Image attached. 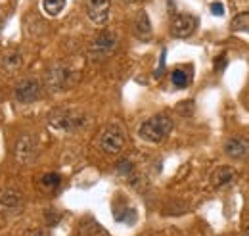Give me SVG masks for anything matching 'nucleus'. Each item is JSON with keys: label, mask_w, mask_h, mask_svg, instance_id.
<instances>
[{"label": "nucleus", "mask_w": 249, "mask_h": 236, "mask_svg": "<svg viewBox=\"0 0 249 236\" xmlns=\"http://www.w3.org/2000/svg\"><path fill=\"white\" fill-rule=\"evenodd\" d=\"M21 63H23V56H21L19 52H16V50L6 52V54L0 58V65H2V69H6V71H16V69L21 67Z\"/></svg>", "instance_id": "obj_14"}, {"label": "nucleus", "mask_w": 249, "mask_h": 236, "mask_svg": "<svg viewBox=\"0 0 249 236\" xmlns=\"http://www.w3.org/2000/svg\"><path fill=\"white\" fill-rule=\"evenodd\" d=\"M134 33L140 40H150L152 39V23L146 12H140L134 20Z\"/></svg>", "instance_id": "obj_11"}, {"label": "nucleus", "mask_w": 249, "mask_h": 236, "mask_svg": "<svg viewBox=\"0 0 249 236\" xmlns=\"http://www.w3.org/2000/svg\"><path fill=\"white\" fill-rule=\"evenodd\" d=\"M65 6V0H42V8L48 16H58Z\"/></svg>", "instance_id": "obj_17"}, {"label": "nucleus", "mask_w": 249, "mask_h": 236, "mask_svg": "<svg viewBox=\"0 0 249 236\" xmlns=\"http://www.w3.org/2000/svg\"><path fill=\"white\" fill-rule=\"evenodd\" d=\"M36 150H38L36 138L33 135H21L18 138V142H16V150H14L18 163H21V165L31 163L33 159L36 157Z\"/></svg>", "instance_id": "obj_8"}, {"label": "nucleus", "mask_w": 249, "mask_h": 236, "mask_svg": "<svg viewBox=\"0 0 249 236\" xmlns=\"http://www.w3.org/2000/svg\"><path fill=\"white\" fill-rule=\"evenodd\" d=\"M232 31H238V33H249V12H244V14H238L232 23H230Z\"/></svg>", "instance_id": "obj_16"}, {"label": "nucleus", "mask_w": 249, "mask_h": 236, "mask_svg": "<svg viewBox=\"0 0 249 236\" xmlns=\"http://www.w3.org/2000/svg\"><path fill=\"white\" fill-rule=\"evenodd\" d=\"M236 177V171L232 169V167H228V165H222V167H218L213 171V175H211V184L215 186V188H222V186H226V184H230L232 180Z\"/></svg>", "instance_id": "obj_12"}, {"label": "nucleus", "mask_w": 249, "mask_h": 236, "mask_svg": "<svg viewBox=\"0 0 249 236\" xmlns=\"http://www.w3.org/2000/svg\"><path fill=\"white\" fill-rule=\"evenodd\" d=\"M224 152H226V156H230L234 159H244L249 156V140L242 138V137H234V138L226 140Z\"/></svg>", "instance_id": "obj_10"}, {"label": "nucleus", "mask_w": 249, "mask_h": 236, "mask_svg": "<svg viewBox=\"0 0 249 236\" xmlns=\"http://www.w3.org/2000/svg\"><path fill=\"white\" fill-rule=\"evenodd\" d=\"M244 236H249V233H244Z\"/></svg>", "instance_id": "obj_25"}, {"label": "nucleus", "mask_w": 249, "mask_h": 236, "mask_svg": "<svg viewBox=\"0 0 249 236\" xmlns=\"http://www.w3.org/2000/svg\"><path fill=\"white\" fill-rule=\"evenodd\" d=\"M177 112H178L180 116H184V118L192 116V114H194V102H192V100H188V102L178 104V106H177Z\"/></svg>", "instance_id": "obj_19"}, {"label": "nucleus", "mask_w": 249, "mask_h": 236, "mask_svg": "<svg viewBox=\"0 0 249 236\" xmlns=\"http://www.w3.org/2000/svg\"><path fill=\"white\" fill-rule=\"evenodd\" d=\"M2 23H4V18H2V14H0V29H2Z\"/></svg>", "instance_id": "obj_24"}, {"label": "nucleus", "mask_w": 249, "mask_h": 236, "mask_svg": "<svg viewBox=\"0 0 249 236\" xmlns=\"http://www.w3.org/2000/svg\"><path fill=\"white\" fill-rule=\"evenodd\" d=\"M23 204V198L18 190L14 188H8V190H2L0 192V206L6 207V209H19Z\"/></svg>", "instance_id": "obj_13"}, {"label": "nucleus", "mask_w": 249, "mask_h": 236, "mask_svg": "<svg viewBox=\"0 0 249 236\" xmlns=\"http://www.w3.org/2000/svg\"><path fill=\"white\" fill-rule=\"evenodd\" d=\"M48 123L58 131H79L87 125V116L73 110H54L48 116Z\"/></svg>", "instance_id": "obj_2"}, {"label": "nucleus", "mask_w": 249, "mask_h": 236, "mask_svg": "<svg viewBox=\"0 0 249 236\" xmlns=\"http://www.w3.org/2000/svg\"><path fill=\"white\" fill-rule=\"evenodd\" d=\"M211 14H215V16H222V14H224V8H222V4H218V2L211 4Z\"/></svg>", "instance_id": "obj_21"}, {"label": "nucleus", "mask_w": 249, "mask_h": 236, "mask_svg": "<svg viewBox=\"0 0 249 236\" xmlns=\"http://www.w3.org/2000/svg\"><path fill=\"white\" fill-rule=\"evenodd\" d=\"M14 96L18 102L21 104H31L36 102L42 96V85L36 79H23L21 83H18V87L14 89Z\"/></svg>", "instance_id": "obj_7"}, {"label": "nucleus", "mask_w": 249, "mask_h": 236, "mask_svg": "<svg viewBox=\"0 0 249 236\" xmlns=\"http://www.w3.org/2000/svg\"><path fill=\"white\" fill-rule=\"evenodd\" d=\"M171 81H173V85L177 89H186L188 85H190V81H192V71H188L184 67H178V69L173 71Z\"/></svg>", "instance_id": "obj_15"}, {"label": "nucleus", "mask_w": 249, "mask_h": 236, "mask_svg": "<svg viewBox=\"0 0 249 236\" xmlns=\"http://www.w3.org/2000/svg\"><path fill=\"white\" fill-rule=\"evenodd\" d=\"M130 169H132V163H130L128 159H123V161L117 165V171H119L121 175H128V173H130Z\"/></svg>", "instance_id": "obj_20"}, {"label": "nucleus", "mask_w": 249, "mask_h": 236, "mask_svg": "<svg viewBox=\"0 0 249 236\" xmlns=\"http://www.w3.org/2000/svg\"><path fill=\"white\" fill-rule=\"evenodd\" d=\"M124 4H136V2H140V0H123Z\"/></svg>", "instance_id": "obj_23"}, {"label": "nucleus", "mask_w": 249, "mask_h": 236, "mask_svg": "<svg viewBox=\"0 0 249 236\" xmlns=\"http://www.w3.org/2000/svg\"><path fill=\"white\" fill-rule=\"evenodd\" d=\"M197 27V20L190 14H177L171 21V35L177 39H186Z\"/></svg>", "instance_id": "obj_9"}, {"label": "nucleus", "mask_w": 249, "mask_h": 236, "mask_svg": "<svg viewBox=\"0 0 249 236\" xmlns=\"http://www.w3.org/2000/svg\"><path fill=\"white\" fill-rule=\"evenodd\" d=\"M111 0H87V14L89 20L96 27H106L109 21Z\"/></svg>", "instance_id": "obj_6"}, {"label": "nucleus", "mask_w": 249, "mask_h": 236, "mask_svg": "<svg viewBox=\"0 0 249 236\" xmlns=\"http://www.w3.org/2000/svg\"><path fill=\"white\" fill-rule=\"evenodd\" d=\"M173 131V119L165 114H157L152 116L150 119H146L140 129H138V135L146 140V142H163Z\"/></svg>", "instance_id": "obj_1"}, {"label": "nucleus", "mask_w": 249, "mask_h": 236, "mask_svg": "<svg viewBox=\"0 0 249 236\" xmlns=\"http://www.w3.org/2000/svg\"><path fill=\"white\" fill-rule=\"evenodd\" d=\"M115 46H117V35L113 31H102L90 42L89 54L92 59H104L115 50Z\"/></svg>", "instance_id": "obj_5"}, {"label": "nucleus", "mask_w": 249, "mask_h": 236, "mask_svg": "<svg viewBox=\"0 0 249 236\" xmlns=\"http://www.w3.org/2000/svg\"><path fill=\"white\" fill-rule=\"evenodd\" d=\"M40 184H42V188H46V190L58 188V184H60V175H58V173H46V175H42V178H40Z\"/></svg>", "instance_id": "obj_18"}, {"label": "nucleus", "mask_w": 249, "mask_h": 236, "mask_svg": "<svg viewBox=\"0 0 249 236\" xmlns=\"http://www.w3.org/2000/svg\"><path fill=\"white\" fill-rule=\"evenodd\" d=\"M124 142H126V138H124L123 129L119 125H107L100 133V138H98L100 148L109 156H117L119 152H123Z\"/></svg>", "instance_id": "obj_4"}, {"label": "nucleus", "mask_w": 249, "mask_h": 236, "mask_svg": "<svg viewBox=\"0 0 249 236\" xmlns=\"http://www.w3.org/2000/svg\"><path fill=\"white\" fill-rule=\"evenodd\" d=\"M226 63H228V59H226V56H220V58L215 59V67H217V71H220V69H224V67H226Z\"/></svg>", "instance_id": "obj_22"}, {"label": "nucleus", "mask_w": 249, "mask_h": 236, "mask_svg": "<svg viewBox=\"0 0 249 236\" xmlns=\"http://www.w3.org/2000/svg\"><path fill=\"white\" fill-rule=\"evenodd\" d=\"M79 75L67 65H54L46 73V87L52 92H62L77 83Z\"/></svg>", "instance_id": "obj_3"}]
</instances>
